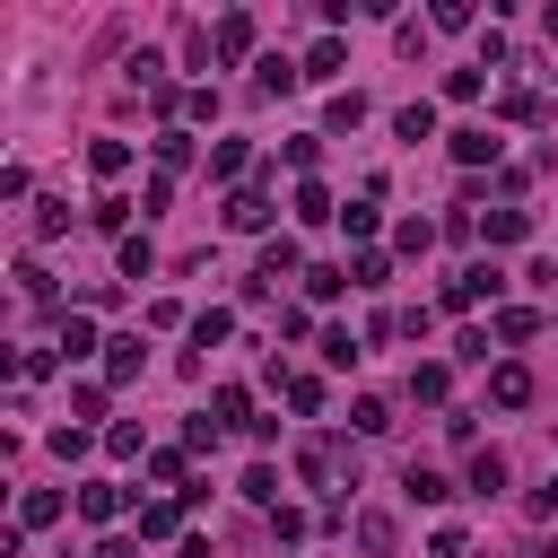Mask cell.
<instances>
[{
    "instance_id": "obj_41",
    "label": "cell",
    "mask_w": 558,
    "mask_h": 558,
    "mask_svg": "<svg viewBox=\"0 0 558 558\" xmlns=\"http://www.w3.org/2000/svg\"><path fill=\"white\" fill-rule=\"evenodd\" d=\"M105 392L113 384H70V418H105Z\"/></svg>"
},
{
    "instance_id": "obj_50",
    "label": "cell",
    "mask_w": 558,
    "mask_h": 558,
    "mask_svg": "<svg viewBox=\"0 0 558 558\" xmlns=\"http://www.w3.org/2000/svg\"><path fill=\"white\" fill-rule=\"evenodd\" d=\"M70 227V201H35V235H61Z\"/></svg>"
},
{
    "instance_id": "obj_26",
    "label": "cell",
    "mask_w": 558,
    "mask_h": 558,
    "mask_svg": "<svg viewBox=\"0 0 558 558\" xmlns=\"http://www.w3.org/2000/svg\"><path fill=\"white\" fill-rule=\"evenodd\" d=\"M131 209H140V201H122V192H105V201L87 209V227H105V235H122V227H131Z\"/></svg>"
},
{
    "instance_id": "obj_46",
    "label": "cell",
    "mask_w": 558,
    "mask_h": 558,
    "mask_svg": "<svg viewBox=\"0 0 558 558\" xmlns=\"http://www.w3.org/2000/svg\"><path fill=\"white\" fill-rule=\"evenodd\" d=\"M87 445H96L87 427H52V453H61V462H87Z\"/></svg>"
},
{
    "instance_id": "obj_28",
    "label": "cell",
    "mask_w": 558,
    "mask_h": 558,
    "mask_svg": "<svg viewBox=\"0 0 558 558\" xmlns=\"http://www.w3.org/2000/svg\"><path fill=\"white\" fill-rule=\"evenodd\" d=\"M340 288H349V270H340V262H314V270H305V296H314V305H331Z\"/></svg>"
},
{
    "instance_id": "obj_21",
    "label": "cell",
    "mask_w": 558,
    "mask_h": 558,
    "mask_svg": "<svg viewBox=\"0 0 558 558\" xmlns=\"http://www.w3.org/2000/svg\"><path fill=\"white\" fill-rule=\"evenodd\" d=\"M227 331H235V314H227V305H201V314H192V349H218Z\"/></svg>"
},
{
    "instance_id": "obj_42",
    "label": "cell",
    "mask_w": 558,
    "mask_h": 558,
    "mask_svg": "<svg viewBox=\"0 0 558 558\" xmlns=\"http://www.w3.org/2000/svg\"><path fill=\"white\" fill-rule=\"evenodd\" d=\"M244 497H253V506H279V471L253 462V471H244Z\"/></svg>"
},
{
    "instance_id": "obj_34",
    "label": "cell",
    "mask_w": 558,
    "mask_h": 558,
    "mask_svg": "<svg viewBox=\"0 0 558 558\" xmlns=\"http://www.w3.org/2000/svg\"><path fill=\"white\" fill-rule=\"evenodd\" d=\"M427 244H436V227H427V218H401V227H392V253H410V262H418Z\"/></svg>"
},
{
    "instance_id": "obj_27",
    "label": "cell",
    "mask_w": 558,
    "mask_h": 558,
    "mask_svg": "<svg viewBox=\"0 0 558 558\" xmlns=\"http://www.w3.org/2000/svg\"><path fill=\"white\" fill-rule=\"evenodd\" d=\"M340 227H349V235H357V253H366V235L384 227V209H375V192H366V201H349V209H340Z\"/></svg>"
},
{
    "instance_id": "obj_44",
    "label": "cell",
    "mask_w": 558,
    "mask_h": 558,
    "mask_svg": "<svg viewBox=\"0 0 558 558\" xmlns=\"http://www.w3.org/2000/svg\"><path fill=\"white\" fill-rule=\"evenodd\" d=\"M323 357H331V366H357V357H366V340H349V331H323Z\"/></svg>"
},
{
    "instance_id": "obj_36",
    "label": "cell",
    "mask_w": 558,
    "mask_h": 558,
    "mask_svg": "<svg viewBox=\"0 0 558 558\" xmlns=\"http://www.w3.org/2000/svg\"><path fill=\"white\" fill-rule=\"evenodd\" d=\"M52 366H61V349H17V392H26V384H44Z\"/></svg>"
},
{
    "instance_id": "obj_53",
    "label": "cell",
    "mask_w": 558,
    "mask_h": 558,
    "mask_svg": "<svg viewBox=\"0 0 558 558\" xmlns=\"http://www.w3.org/2000/svg\"><path fill=\"white\" fill-rule=\"evenodd\" d=\"M96 558H140V541H96Z\"/></svg>"
},
{
    "instance_id": "obj_13",
    "label": "cell",
    "mask_w": 558,
    "mask_h": 558,
    "mask_svg": "<svg viewBox=\"0 0 558 558\" xmlns=\"http://www.w3.org/2000/svg\"><path fill=\"white\" fill-rule=\"evenodd\" d=\"M209 418H218V427H253V392H244V384H218V392H209Z\"/></svg>"
},
{
    "instance_id": "obj_49",
    "label": "cell",
    "mask_w": 558,
    "mask_h": 558,
    "mask_svg": "<svg viewBox=\"0 0 558 558\" xmlns=\"http://www.w3.org/2000/svg\"><path fill=\"white\" fill-rule=\"evenodd\" d=\"M279 157H288V166H296V174H305V183H314V157H323V140H288V148H279Z\"/></svg>"
},
{
    "instance_id": "obj_4",
    "label": "cell",
    "mask_w": 558,
    "mask_h": 558,
    "mask_svg": "<svg viewBox=\"0 0 558 558\" xmlns=\"http://www.w3.org/2000/svg\"><path fill=\"white\" fill-rule=\"evenodd\" d=\"M349 532H357V558H401V523H392L384 506H357Z\"/></svg>"
},
{
    "instance_id": "obj_9",
    "label": "cell",
    "mask_w": 558,
    "mask_h": 558,
    "mask_svg": "<svg viewBox=\"0 0 558 558\" xmlns=\"http://www.w3.org/2000/svg\"><path fill=\"white\" fill-rule=\"evenodd\" d=\"M497 148H506V140H497L488 122H462V131H453V157H462V166H497Z\"/></svg>"
},
{
    "instance_id": "obj_16",
    "label": "cell",
    "mask_w": 558,
    "mask_h": 558,
    "mask_svg": "<svg viewBox=\"0 0 558 558\" xmlns=\"http://www.w3.org/2000/svg\"><path fill=\"white\" fill-rule=\"evenodd\" d=\"M87 349H105V340H96V314L78 305V314H61V357H87Z\"/></svg>"
},
{
    "instance_id": "obj_12",
    "label": "cell",
    "mask_w": 558,
    "mask_h": 558,
    "mask_svg": "<svg viewBox=\"0 0 558 558\" xmlns=\"http://www.w3.org/2000/svg\"><path fill=\"white\" fill-rule=\"evenodd\" d=\"M183 532V497H148L140 506V541H174Z\"/></svg>"
},
{
    "instance_id": "obj_8",
    "label": "cell",
    "mask_w": 558,
    "mask_h": 558,
    "mask_svg": "<svg viewBox=\"0 0 558 558\" xmlns=\"http://www.w3.org/2000/svg\"><path fill=\"white\" fill-rule=\"evenodd\" d=\"M148 480L183 497V488H192V445H157V453H148Z\"/></svg>"
},
{
    "instance_id": "obj_55",
    "label": "cell",
    "mask_w": 558,
    "mask_h": 558,
    "mask_svg": "<svg viewBox=\"0 0 558 558\" xmlns=\"http://www.w3.org/2000/svg\"><path fill=\"white\" fill-rule=\"evenodd\" d=\"M532 558H558V541H541V549H532Z\"/></svg>"
},
{
    "instance_id": "obj_25",
    "label": "cell",
    "mask_w": 558,
    "mask_h": 558,
    "mask_svg": "<svg viewBox=\"0 0 558 558\" xmlns=\"http://www.w3.org/2000/svg\"><path fill=\"white\" fill-rule=\"evenodd\" d=\"M296 218H305V227H331L340 209H331V192H323V183H296Z\"/></svg>"
},
{
    "instance_id": "obj_29",
    "label": "cell",
    "mask_w": 558,
    "mask_h": 558,
    "mask_svg": "<svg viewBox=\"0 0 558 558\" xmlns=\"http://www.w3.org/2000/svg\"><path fill=\"white\" fill-rule=\"evenodd\" d=\"M279 392H288V410H296V418H314V410H323V375H288Z\"/></svg>"
},
{
    "instance_id": "obj_33",
    "label": "cell",
    "mask_w": 558,
    "mask_h": 558,
    "mask_svg": "<svg viewBox=\"0 0 558 558\" xmlns=\"http://www.w3.org/2000/svg\"><path fill=\"white\" fill-rule=\"evenodd\" d=\"M87 166H96V174H105V183H113V174H122V166H131V140H96V148H87Z\"/></svg>"
},
{
    "instance_id": "obj_30",
    "label": "cell",
    "mask_w": 558,
    "mask_h": 558,
    "mask_svg": "<svg viewBox=\"0 0 558 558\" xmlns=\"http://www.w3.org/2000/svg\"><path fill=\"white\" fill-rule=\"evenodd\" d=\"M105 453H113V462H148V445H140V427H131V418H113V427H105Z\"/></svg>"
},
{
    "instance_id": "obj_47",
    "label": "cell",
    "mask_w": 558,
    "mask_h": 558,
    "mask_svg": "<svg viewBox=\"0 0 558 558\" xmlns=\"http://www.w3.org/2000/svg\"><path fill=\"white\" fill-rule=\"evenodd\" d=\"M427 26H445V35H462V26H471V0H436V17H427Z\"/></svg>"
},
{
    "instance_id": "obj_2",
    "label": "cell",
    "mask_w": 558,
    "mask_h": 558,
    "mask_svg": "<svg viewBox=\"0 0 558 558\" xmlns=\"http://www.w3.org/2000/svg\"><path fill=\"white\" fill-rule=\"evenodd\" d=\"M279 279H305V270H296V244H288V235H270V244H262V262H253V279H244V305H262V296H270Z\"/></svg>"
},
{
    "instance_id": "obj_35",
    "label": "cell",
    "mask_w": 558,
    "mask_h": 558,
    "mask_svg": "<svg viewBox=\"0 0 558 558\" xmlns=\"http://www.w3.org/2000/svg\"><path fill=\"white\" fill-rule=\"evenodd\" d=\"M384 270H392V262H384L375 244H366V253H349V288H384Z\"/></svg>"
},
{
    "instance_id": "obj_7",
    "label": "cell",
    "mask_w": 558,
    "mask_h": 558,
    "mask_svg": "<svg viewBox=\"0 0 558 558\" xmlns=\"http://www.w3.org/2000/svg\"><path fill=\"white\" fill-rule=\"evenodd\" d=\"M209 52H218V61H253V17H244V9H227V17H218V35H209Z\"/></svg>"
},
{
    "instance_id": "obj_18",
    "label": "cell",
    "mask_w": 558,
    "mask_h": 558,
    "mask_svg": "<svg viewBox=\"0 0 558 558\" xmlns=\"http://www.w3.org/2000/svg\"><path fill=\"white\" fill-rule=\"evenodd\" d=\"M78 514H87V523H113V514H122V488H113V480H87V488H78Z\"/></svg>"
},
{
    "instance_id": "obj_54",
    "label": "cell",
    "mask_w": 558,
    "mask_h": 558,
    "mask_svg": "<svg viewBox=\"0 0 558 558\" xmlns=\"http://www.w3.org/2000/svg\"><path fill=\"white\" fill-rule=\"evenodd\" d=\"M174 558H209V541H183V549H174Z\"/></svg>"
},
{
    "instance_id": "obj_37",
    "label": "cell",
    "mask_w": 558,
    "mask_h": 558,
    "mask_svg": "<svg viewBox=\"0 0 558 558\" xmlns=\"http://www.w3.org/2000/svg\"><path fill=\"white\" fill-rule=\"evenodd\" d=\"M349 427H357V436H384V427H392V401H375V392H366V401L349 410Z\"/></svg>"
},
{
    "instance_id": "obj_31",
    "label": "cell",
    "mask_w": 558,
    "mask_h": 558,
    "mask_svg": "<svg viewBox=\"0 0 558 558\" xmlns=\"http://www.w3.org/2000/svg\"><path fill=\"white\" fill-rule=\"evenodd\" d=\"M323 122H331V131H357V122H366V96H357V87H340V96H331V113H323Z\"/></svg>"
},
{
    "instance_id": "obj_38",
    "label": "cell",
    "mask_w": 558,
    "mask_h": 558,
    "mask_svg": "<svg viewBox=\"0 0 558 558\" xmlns=\"http://www.w3.org/2000/svg\"><path fill=\"white\" fill-rule=\"evenodd\" d=\"M480 87H488V70H480V61H471V70H445V96H453V105H471Z\"/></svg>"
},
{
    "instance_id": "obj_43",
    "label": "cell",
    "mask_w": 558,
    "mask_h": 558,
    "mask_svg": "<svg viewBox=\"0 0 558 558\" xmlns=\"http://www.w3.org/2000/svg\"><path fill=\"white\" fill-rule=\"evenodd\" d=\"M148 262H157L148 235H122V279H148Z\"/></svg>"
},
{
    "instance_id": "obj_52",
    "label": "cell",
    "mask_w": 558,
    "mask_h": 558,
    "mask_svg": "<svg viewBox=\"0 0 558 558\" xmlns=\"http://www.w3.org/2000/svg\"><path fill=\"white\" fill-rule=\"evenodd\" d=\"M532 514H558V471H549V480L532 488Z\"/></svg>"
},
{
    "instance_id": "obj_22",
    "label": "cell",
    "mask_w": 558,
    "mask_h": 558,
    "mask_svg": "<svg viewBox=\"0 0 558 558\" xmlns=\"http://www.w3.org/2000/svg\"><path fill=\"white\" fill-rule=\"evenodd\" d=\"M462 488L497 497V488H506V453H488V445H480V453H471V480H462Z\"/></svg>"
},
{
    "instance_id": "obj_5",
    "label": "cell",
    "mask_w": 558,
    "mask_h": 558,
    "mask_svg": "<svg viewBox=\"0 0 558 558\" xmlns=\"http://www.w3.org/2000/svg\"><path fill=\"white\" fill-rule=\"evenodd\" d=\"M270 218H279V209H270V192H253V183H244V192H227V227H235V235H262Z\"/></svg>"
},
{
    "instance_id": "obj_48",
    "label": "cell",
    "mask_w": 558,
    "mask_h": 558,
    "mask_svg": "<svg viewBox=\"0 0 558 558\" xmlns=\"http://www.w3.org/2000/svg\"><path fill=\"white\" fill-rule=\"evenodd\" d=\"M183 122H218V87H192L183 96Z\"/></svg>"
},
{
    "instance_id": "obj_24",
    "label": "cell",
    "mask_w": 558,
    "mask_h": 558,
    "mask_svg": "<svg viewBox=\"0 0 558 558\" xmlns=\"http://www.w3.org/2000/svg\"><path fill=\"white\" fill-rule=\"evenodd\" d=\"M497 113H506V122H549V105H541L532 87H506V96H497Z\"/></svg>"
},
{
    "instance_id": "obj_51",
    "label": "cell",
    "mask_w": 558,
    "mask_h": 558,
    "mask_svg": "<svg viewBox=\"0 0 558 558\" xmlns=\"http://www.w3.org/2000/svg\"><path fill=\"white\" fill-rule=\"evenodd\" d=\"M218 436H227L218 418H192V427H183V445H192V453H218Z\"/></svg>"
},
{
    "instance_id": "obj_1",
    "label": "cell",
    "mask_w": 558,
    "mask_h": 558,
    "mask_svg": "<svg viewBox=\"0 0 558 558\" xmlns=\"http://www.w3.org/2000/svg\"><path fill=\"white\" fill-rule=\"evenodd\" d=\"M296 471H305L314 488H357V471H349V453H340L331 436H305V445H296Z\"/></svg>"
},
{
    "instance_id": "obj_45",
    "label": "cell",
    "mask_w": 558,
    "mask_h": 558,
    "mask_svg": "<svg viewBox=\"0 0 558 558\" xmlns=\"http://www.w3.org/2000/svg\"><path fill=\"white\" fill-rule=\"evenodd\" d=\"M410 401H445V366H410Z\"/></svg>"
},
{
    "instance_id": "obj_6",
    "label": "cell",
    "mask_w": 558,
    "mask_h": 558,
    "mask_svg": "<svg viewBox=\"0 0 558 558\" xmlns=\"http://www.w3.org/2000/svg\"><path fill=\"white\" fill-rule=\"evenodd\" d=\"M488 401H497V410H523V401H532V366L497 357V366H488Z\"/></svg>"
},
{
    "instance_id": "obj_3",
    "label": "cell",
    "mask_w": 558,
    "mask_h": 558,
    "mask_svg": "<svg viewBox=\"0 0 558 558\" xmlns=\"http://www.w3.org/2000/svg\"><path fill=\"white\" fill-rule=\"evenodd\" d=\"M497 288H506L497 262H462V270L445 279V305H453V314H462V305H497Z\"/></svg>"
},
{
    "instance_id": "obj_14",
    "label": "cell",
    "mask_w": 558,
    "mask_h": 558,
    "mask_svg": "<svg viewBox=\"0 0 558 558\" xmlns=\"http://www.w3.org/2000/svg\"><path fill=\"white\" fill-rule=\"evenodd\" d=\"M44 523H61V488H26L17 497V532H44Z\"/></svg>"
},
{
    "instance_id": "obj_40",
    "label": "cell",
    "mask_w": 558,
    "mask_h": 558,
    "mask_svg": "<svg viewBox=\"0 0 558 558\" xmlns=\"http://www.w3.org/2000/svg\"><path fill=\"white\" fill-rule=\"evenodd\" d=\"M17 288H26V305H52V270L44 262H17Z\"/></svg>"
},
{
    "instance_id": "obj_17",
    "label": "cell",
    "mask_w": 558,
    "mask_h": 558,
    "mask_svg": "<svg viewBox=\"0 0 558 558\" xmlns=\"http://www.w3.org/2000/svg\"><path fill=\"white\" fill-rule=\"evenodd\" d=\"M401 488H410L418 506H445V497H453V480H445V471H427V462H410V471H401Z\"/></svg>"
},
{
    "instance_id": "obj_23",
    "label": "cell",
    "mask_w": 558,
    "mask_h": 558,
    "mask_svg": "<svg viewBox=\"0 0 558 558\" xmlns=\"http://www.w3.org/2000/svg\"><path fill=\"white\" fill-rule=\"evenodd\" d=\"M340 61H349V44H340V35H323V44L305 52V78H340Z\"/></svg>"
},
{
    "instance_id": "obj_10",
    "label": "cell",
    "mask_w": 558,
    "mask_h": 558,
    "mask_svg": "<svg viewBox=\"0 0 558 558\" xmlns=\"http://www.w3.org/2000/svg\"><path fill=\"white\" fill-rule=\"evenodd\" d=\"M488 340H506V349H523V340H541V314H532V305H497V323H488Z\"/></svg>"
},
{
    "instance_id": "obj_19",
    "label": "cell",
    "mask_w": 558,
    "mask_h": 558,
    "mask_svg": "<svg viewBox=\"0 0 558 558\" xmlns=\"http://www.w3.org/2000/svg\"><path fill=\"white\" fill-rule=\"evenodd\" d=\"M183 166H192V131L166 122V131H157V174H183Z\"/></svg>"
},
{
    "instance_id": "obj_32",
    "label": "cell",
    "mask_w": 558,
    "mask_h": 558,
    "mask_svg": "<svg viewBox=\"0 0 558 558\" xmlns=\"http://www.w3.org/2000/svg\"><path fill=\"white\" fill-rule=\"evenodd\" d=\"M392 131H401V140H436V105H401Z\"/></svg>"
},
{
    "instance_id": "obj_15",
    "label": "cell",
    "mask_w": 558,
    "mask_h": 558,
    "mask_svg": "<svg viewBox=\"0 0 558 558\" xmlns=\"http://www.w3.org/2000/svg\"><path fill=\"white\" fill-rule=\"evenodd\" d=\"M296 78H305V61H288V52H270V61L253 70V87H262V96H288Z\"/></svg>"
},
{
    "instance_id": "obj_39",
    "label": "cell",
    "mask_w": 558,
    "mask_h": 558,
    "mask_svg": "<svg viewBox=\"0 0 558 558\" xmlns=\"http://www.w3.org/2000/svg\"><path fill=\"white\" fill-rule=\"evenodd\" d=\"M209 174L235 183V174H244V140H218V148H209Z\"/></svg>"
},
{
    "instance_id": "obj_20",
    "label": "cell",
    "mask_w": 558,
    "mask_h": 558,
    "mask_svg": "<svg viewBox=\"0 0 558 558\" xmlns=\"http://www.w3.org/2000/svg\"><path fill=\"white\" fill-rule=\"evenodd\" d=\"M480 227H488V244H523L532 235V209H488Z\"/></svg>"
},
{
    "instance_id": "obj_11",
    "label": "cell",
    "mask_w": 558,
    "mask_h": 558,
    "mask_svg": "<svg viewBox=\"0 0 558 558\" xmlns=\"http://www.w3.org/2000/svg\"><path fill=\"white\" fill-rule=\"evenodd\" d=\"M148 366V349H140V331H122V340H105V384H131Z\"/></svg>"
}]
</instances>
